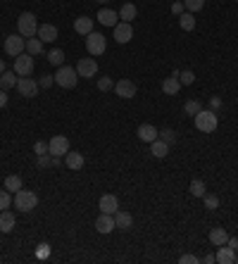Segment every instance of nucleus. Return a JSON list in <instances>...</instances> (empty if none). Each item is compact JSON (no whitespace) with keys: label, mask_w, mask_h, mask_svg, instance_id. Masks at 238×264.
Returning a JSON list of instances; mask_svg holds the SVG:
<instances>
[{"label":"nucleus","mask_w":238,"mask_h":264,"mask_svg":"<svg viewBox=\"0 0 238 264\" xmlns=\"http://www.w3.org/2000/svg\"><path fill=\"white\" fill-rule=\"evenodd\" d=\"M36 36H38L43 43H53V41H57V29H55L53 24H41Z\"/></svg>","instance_id":"nucleus-16"},{"label":"nucleus","mask_w":238,"mask_h":264,"mask_svg":"<svg viewBox=\"0 0 238 264\" xmlns=\"http://www.w3.org/2000/svg\"><path fill=\"white\" fill-rule=\"evenodd\" d=\"M48 62L55 67H62V62H65V53L60 50V48H53L50 53H48Z\"/></svg>","instance_id":"nucleus-32"},{"label":"nucleus","mask_w":238,"mask_h":264,"mask_svg":"<svg viewBox=\"0 0 238 264\" xmlns=\"http://www.w3.org/2000/svg\"><path fill=\"white\" fill-rule=\"evenodd\" d=\"M98 22L103 24V26H117V19H119V14L115 10H98V17H96Z\"/></svg>","instance_id":"nucleus-20"},{"label":"nucleus","mask_w":238,"mask_h":264,"mask_svg":"<svg viewBox=\"0 0 238 264\" xmlns=\"http://www.w3.org/2000/svg\"><path fill=\"white\" fill-rule=\"evenodd\" d=\"M179 24H181V29H184V31H193V29H195V14H193V12H184V14H179Z\"/></svg>","instance_id":"nucleus-29"},{"label":"nucleus","mask_w":238,"mask_h":264,"mask_svg":"<svg viewBox=\"0 0 238 264\" xmlns=\"http://www.w3.org/2000/svg\"><path fill=\"white\" fill-rule=\"evenodd\" d=\"M53 77H55V84L60 88H74L76 81H79V74H76L74 67H60L57 74H53Z\"/></svg>","instance_id":"nucleus-4"},{"label":"nucleus","mask_w":238,"mask_h":264,"mask_svg":"<svg viewBox=\"0 0 238 264\" xmlns=\"http://www.w3.org/2000/svg\"><path fill=\"white\" fill-rule=\"evenodd\" d=\"M53 84H55V77H43L41 81H38V86L41 88H50Z\"/></svg>","instance_id":"nucleus-44"},{"label":"nucleus","mask_w":238,"mask_h":264,"mask_svg":"<svg viewBox=\"0 0 238 264\" xmlns=\"http://www.w3.org/2000/svg\"><path fill=\"white\" fill-rule=\"evenodd\" d=\"M162 90H164V95H176V93L181 90V81H179V72H172V77H169V79H164Z\"/></svg>","instance_id":"nucleus-15"},{"label":"nucleus","mask_w":238,"mask_h":264,"mask_svg":"<svg viewBox=\"0 0 238 264\" xmlns=\"http://www.w3.org/2000/svg\"><path fill=\"white\" fill-rule=\"evenodd\" d=\"M26 53H29V55H41V53H43V41H41L38 36L26 38Z\"/></svg>","instance_id":"nucleus-28"},{"label":"nucleus","mask_w":238,"mask_h":264,"mask_svg":"<svg viewBox=\"0 0 238 264\" xmlns=\"http://www.w3.org/2000/svg\"><path fill=\"white\" fill-rule=\"evenodd\" d=\"M131 38H133V26L129 22H117V26H115V41L119 45H124L129 43Z\"/></svg>","instance_id":"nucleus-12"},{"label":"nucleus","mask_w":238,"mask_h":264,"mask_svg":"<svg viewBox=\"0 0 238 264\" xmlns=\"http://www.w3.org/2000/svg\"><path fill=\"white\" fill-rule=\"evenodd\" d=\"M210 107H212V110H219V107H222V98H217V95H215V98H212V100H210Z\"/></svg>","instance_id":"nucleus-47"},{"label":"nucleus","mask_w":238,"mask_h":264,"mask_svg":"<svg viewBox=\"0 0 238 264\" xmlns=\"http://www.w3.org/2000/svg\"><path fill=\"white\" fill-rule=\"evenodd\" d=\"M5 72H7V69H5V62L0 60V74H5Z\"/></svg>","instance_id":"nucleus-50"},{"label":"nucleus","mask_w":238,"mask_h":264,"mask_svg":"<svg viewBox=\"0 0 238 264\" xmlns=\"http://www.w3.org/2000/svg\"><path fill=\"white\" fill-rule=\"evenodd\" d=\"M138 17V10H136V5L133 2H126V5H121V10H119V19H124V22H133Z\"/></svg>","instance_id":"nucleus-25"},{"label":"nucleus","mask_w":238,"mask_h":264,"mask_svg":"<svg viewBox=\"0 0 238 264\" xmlns=\"http://www.w3.org/2000/svg\"><path fill=\"white\" fill-rule=\"evenodd\" d=\"M36 165H38V169H45V167H53V155H50V153L38 155V160H36Z\"/></svg>","instance_id":"nucleus-38"},{"label":"nucleus","mask_w":238,"mask_h":264,"mask_svg":"<svg viewBox=\"0 0 238 264\" xmlns=\"http://www.w3.org/2000/svg\"><path fill=\"white\" fill-rule=\"evenodd\" d=\"M188 190H191V195H195V198H203L207 190H205V181H200V178H193L191 181V186H188Z\"/></svg>","instance_id":"nucleus-31"},{"label":"nucleus","mask_w":238,"mask_h":264,"mask_svg":"<svg viewBox=\"0 0 238 264\" xmlns=\"http://www.w3.org/2000/svg\"><path fill=\"white\" fill-rule=\"evenodd\" d=\"M150 153L157 157V160H162V157H167L169 155V143H164L162 138H155L150 143Z\"/></svg>","instance_id":"nucleus-24"},{"label":"nucleus","mask_w":238,"mask_h":264,"mask_svg":"<svg viewBox=\"0 0 238 264\" xmlns=\"http://www.w3.org/2000/svg\"><path fill=\"white\" fill-rule=\"evenodd\" d=\"M10 205H12L10 190H7V188H2V190H0V212H2V209H7Z\"/></svg>","instance_id":"nucleus-37"},{"label":"nucleus","mask_w":238,"mask_h":264,"mask_svg":"<svg viewBox=\"0 0 238 264\" xmlns=\"http://www.w3.org/2000/svg\"><path fill=\"white\" fill-rule=\"evenodd\" d=\"M48 255H50V245H48V243H41V245H38V250H36V257L45 260Z\"/></svg>","instance_id":"nucleus-41"},{"label":"nucleus","mask_w":238,"mask_h":264,"mask_svg":"<svg viewBox=\"0 0 238 264\" xmlns=\"http://www.w3.org/2000/svg\"><path fill=\"white\" fill-rule=\"evenodd\" d=\"M207 238H210V243H212V245H215V248H219V245H224V243H227L229 233L224 231V229H212V231H210V236H207Z\"/></svg>","instance_id":"nucleus-27"},{"label":"nucleus","mask_w":238,"mask_h":264,"mask_svg":"<svg viewBox=\"0 0 238 264\" xmlns=\"http://www.w3.org/2000/svg\"><path fill=\"white\" fill-rule=\"evenodd\" d=\"M96 229H98V233H112L115 229H117L115 214H105V212H100V217L96 219Z\"/></svg>","instance_id":"nucleus-13"},{"label":"nucleus","mask_w":238,"mask_h":264,"mask_svg":"<svg viewBox=\"0 0 238 264\" xmlns=\"http://www.w3.org/2000/svg\"><path fill=\"white\" fill-rule=\"evenodd\" d=\"M200 110H203L200 100H186V105H184V112H186V114H191V117H195V114H198Z\"/></svg>","instance_id":"nucleus-33"},{"label":"nucleus","mask_w":238,"mask_h":264,"mask_svg":"<svg viewBox=\"0 0 238 264\" xmlns=\"http://www.w3.org/2000/svg\"><path fill=\"white\" fill-rule=\"evenodd\" d=\"M217 124H219V119H217V112L215 110H200L198 114H195V129L203 133H215Z\"/></svg>","instance_id":"nucleus-1"},{"label":"nucleus","mask_w":238,"mask_h":264,"mask_svg":"<svg viewBox=\"0 0 238 264\" xmlns=\"http://www.w3.org/2000/svg\"><path fill=\"white\" fill-rule=\"evenodd\" d=\"M84 162H86V160H84V155L81 153H72V150H69V153L65 155V165L69 167L72 172H79V169L84 167Z\"/></svg>","instance_id":"nucleus-22"},{"label":"nucleus","mask_w":238,"mask_h":264,"mask_svg":"<svg viewBox=\"0 0 238 264\" xmlns=\"http://www.w3.org/2000/svg\"><path fill=\"white\" fill-rule=\"evenodd\" d=\"M86 50H88V53H91L93 57L103 55V53L108 50V41H105V36H103V33L91 31V33L86 36Z\"/></svg>","instance_id":"nucleus-5"},{"label":"nucleus","mask_w":238,"mask_h":264,"mask_svg":"<svg viewBox=\"0 0 238 264\" xmlns=\"http://www.w3.org/2000/svg\"><path fill=\"white\" fill-rule=\"evenodd\" d=\"M179 262H181V264H198V262H200V260H198L195 255H184V257H181Z\"/></svg>","instance_id":"nucleus-43"},{"label":"nucleus","mask_w":238,"mask_h":264,"mask_svg":"<svg viewBox=\"0 0 238 264\" xmlns=\"http://www.w3.org/2000/svg\"><path fill=\"white\" fill-rule=\"evenodd\" d=\"M5 105H7V90H2V88H0V110H2Z\"/></svg>","instance_id":"nucleus-48"},{"label":"nucleus","mask_w":238,"mask_h":264,"mask_svg":"<svg viewBox=\"0 0 238 264\" xmlns=\"http://www.w3.org/2000/svg\"><path fill=\"white\" fill-rule=\"evenodd\" d=\"M98 2H110V0H98Z\"/></svg>","instance_id":"nucleus-51"},{"label":"nucleus","mask_w":238,"mask_h":264,"mask_svg":"<svg viewBox=\"0 0 238 264\" xmlns=\"http://www.w3.org/2000/svg\"><path fill=\"white\" fill-rule=\"evenodd\" d=\"M24 50H26V38H24L22 33H12V36L5 38V53L10 57L22 55Z\"/></svg>","instance_id":"nucleus-6"},{"label":"nucleus","mask_w":238,"mask_h":264,"mask_svg":"<svg viewBox=\"0 0 238 264\" xmlns=\"http://www.w3.org/2000/svg\"><path fill=\"white\" fill-rule=\"evenodd\" d=\"M98 88L103 90V93H108V90H112L115 88V81L110 77H100V81H98Z\"/></svg>","instance_id":"nucleus-40"},{"label":"nucleus","mask_w":238,"mask_h":264,"mask_svg":"<svg viewBox=\"0 0 238 264\" xmlns=\"http://www.w3.org/2000/svg\"><path fill=\"white\" fill-rule=\"evenodd\" d=\"M115 221H117L119 231H129L131 224H133V217H131L129 212H124V209H117V212H115Z\"/></svg>","instance_id":"nucleus-21"},{"label":"nucleus","mask_w":238,"mask_h":264,"mask_svg":"<svg viewBox=\"0 0 238 264\" xmlns=\"http://www.w3.org/2000/svg\"><path fill=\"white\" fill-rule=\"evenodd\" d=\"M17 81H19V77H17V72H14V69H12V72H5V74H0V88H2V90L14 88V86H17Z\"/></svg>","instance_id":"nucleus-26"},{"label":"nucleus","mask_w":238,"mask_h":264,"mask_svg":"<svg viewBox=\"0 0 238 264\" xmlns=\"http://www.w3.org/2000/svg\"><path fill=\"white\" fill-rule=\"evenodd\" d=\"M203 262H205V264H215V262H217V255H215V253L207 255V257H203Z\"/></svg>","instance_id":"nucleus-49"},{"label":"nucleus","mask_w":238,"mask_h":264,"mask_svg":"<svg viewBox=\"0 0 238 264\" xmlns=\"http://www.w3.org/2000/svg\"><path fill=\"white\" fill-rule=\"evenodd\" d=\"M98 207H100V212H105V214H115V212L119 209L117 195H112V193H105V195H100V202H98Z\"/></svg>","instance_id":"nucleus-14"},{"label":"nucleus","mask_w":238,"mask_h":264,"mask_svg":"<svg viewBox=\"0 0 238 264\" xmlns=\"http://www.w3.org/2000/svg\"><path fill=\"white\" fill-rule=\"evenodd\" d=\"M48 153L53 157H62V155L69 153V138L67 136H53L50 143H48Z\"/></svg>","instance_id":"nucleus-9"},{"label":"nucleus","mask_w":238,"mask_h":264,"mask_svg":"<svg viewBox=\"0 0 238 264\" xmlns=\"http://www.w3.org/2000/svg\"><path fill=\"white\" fill-rule=\"evenodd\" d=\"M0 233H2V231H0Z\"/></svg>","instance_id":"nucleus-53"},{"label":"nucleus","mask_w":238,"mask_h":264,"mask_svg":"<svg viewBox=\"0 0 238 264\" xmlns=\"http://www.w3.org/2000/svg\"><path fill=\"white\" fill-rule=\"evenodd\" d=\"M224 245H229L231 250H238V238H234V236H229V238H227V243H224Z\"/></svg>","instance_id":"nucleus-46"},{"label":"nucleus","mask_w":238,"mask_h":264,"mask_svg":"<svg viewBox=\"0 0 238 264\" xmlns=\"http://www.w3.org/2000/svg\"><path fill=\"white\" fill-rule=\"evenodd\" d=\"M14 224H17L14 214H12V212H7V209H2V212H0V231L10 233L12 229H14Z\"/></svg>","instance_id":"nucleus-23"},{"label":"nucleus","mask_w":238,"mask_h":264,"mask_svg":"<svg viewBox=\"0 0 238 264\" xmlns=\"http://www.w3.org/2000/svg\"><path fill=\"white\" fill-rule=\"evenodd\" d=\"M112 90L117 93L119 98H126V100H129V98H133V95H136V90H138V88H136V84H133L131 79H119Z\"/></svg>","instance_id":"nucleus-10"},{"label":"nucleus","mask_w":238,"mask_h":264,"mask_svg":"<svg viewBox=\"0 0 238 264\" xmlns=\"http://www.w3.org/2000/svg\"><path fill=\"white\" fill-rule=\"evenodd\" d=\"M14 207L22 209V212H31V209H36V205H38V195L33 193V190H17L14 193Z\"/></svg>","instance_id":"nucleus-2"},{"label":"nucleus","mask_w":238,"mask_h":264,"mask_svg":"<svg viewBox=\"0 0 238 264\" xmlns=\"http://www.w3.org/2000/svg\"><path fill=\"white\" fill-rule=\"evenodd\" d=\"M217 262L219 264H234L236 262V250H231L229 245H219V250H217Z\"/></svg>","instance_id":"nucleus-19"},{"label":"nucleus","mask_w":238,"mask_h":264,"mask_svg":"<svg viewBox=\"0 0 238 264\" xmlns=\"http://www.w3.org/2000/svg\"><path fill=\"white\" fill-rule=\"evenodd\" d=\"M179 81H181V86H191L195 81V74L188 72V69H186V72H179Z\"/></svg>","instance_id":"nucleus-39"},{"label":"nucleus","mask_w":238,"mask_h":264,"mask_svg":"<svg viewBox=\"0 0 238 264\" xmlns=\"http://www.w3.org/2000/svg\"><path fill=\"white\" fill-rule=\"evenodd\" d=\"M33 153H36V155H45V153H48V143H43V141H36V145H33Z\"/></svg>","instance_id":"nucleus-42"},{"label":"nucleus","mask_w":238,"mask_h":264,"mask_svg":"<svg viewBox=\"0 0 238 264\" xmlns=\"http://www.w3.org/2000/svg\"><path fill=\"white\" fill-rule=\"evenodd\" d=\"M203 205H205V209H212V212H215V209L219 207V198L212 195V193H205V195H203Z\"/></svg>","instance_id":"nucleus-35"},{"label":"nucleus","mask_w":238,"mask_h":264,"mask_svg":"<svg viewBox=\"0 0 238 264\" xmlns=\"http://www.w3.org/2000/svg\"><path fill=\"white\" fill-rule=\"evenodd\" d=\"M76 74L81 79H93L98 74V62L93 57H81L76 62Z\"/></svg>","instance_id":"nucleus-7"},{"label":"nucleus","mask_w":238,"mask_h":264,"mask_svg":"<svg viewBox=\"0 0 238 264\" xmlns=\"http://www.w3.org/2000/svg\"><path fill=\"white\" fill-rule=\"evenodd\" d=\"M157 138H162L164 143H169V145H172V143H176V131H174V129H162Z\"/></svg>","instance_id":"nucleus-36"},{"label":"nucleus","mask_w":238,"mask_h":264,"mask_svg":"<svg viewBox=\"0 0 238 264\" xmlns=\"http://www.w3.org/2000/svg\"><path fill=\"white\" fill-rule=\"evenodd\" d=\"M14 72H17V77H31L33 72V55H17L14 57Z\"/></svg>","instance_id":"nucleus-8"},{"label":"nucleus","mask_w":238,"mask_h":264,"mask_svg":"<svg viewBox=\"0 0 238 264\" xmlns=\"http://www.w3.org/2000/svg\"><path fill=\"white\" fill-rule=\"evenodd\" d=\"M236 262H238V255H236Z\"/></svg>","instance_id":"nucleus-52"},{"label":"nucleus","mask_w":238,"mask_h":264,"mask_svg":"<svg viewBox=\"0 0 238 264\" xmlns=\"http://www.w3.org/2000/svg\"><path fill=\"white\" fill-rule=\"evenodd\" d=\"M17 90L22 93L24 98H33L36 93H38V81H33V79H29V77H19V81H17Z\"/></svg>","instance_id":"nucleus-11"},{"label":"nucleus","mask_w":238,"mask_h":264,"mask_svg":"<svg viewBox=\"0 0 238 264\" xmlns=\"http://www.w3.org/2000/svg\"><path fill=\"white\" fill-rule=\"evenodd\" d=\"M5 188L10 190V193H17V190H22L24 188V183H22V178L17 174H10L7 178H5Z\"/></svg>","instance_id":"nucleus-30"},{"label":"nucleus","mask_w":238,"mask_h":264,"mask_svg":"<svg viewBox=\"0 0 238 264\" xmlns=\"http://www.w3.org/2000/svg\"><path fill=\"white\" fill-rule=\"evenodd\" d=\"M74 31L81 33V36H88V33L93 31V19H91V17H86V14L76 17V19H74Z\"/></svg>","instance_id":"nucleus-18"},{"label":"nucleus","mask_w":238,"mask_h":264,"mask_svg":"<svg viewBox=\"0 0 238 264\" xmlns=\"http://www.w3.org/2000/svg\"><path fill=\"white\" fill-rule=\"evenodd\" d=\"M172 12H174V14H184V12H186L184 2H174V5H172Z\"/></svg>","instance_id":"nucleus-45"},{"label":"nucleus","mask_w":238,"mask_h":264,"mask_svg":"<svg viewBox=\"0 0 238 264\" xmlns=\"http://www.w3.org/2000/svg\"><path fill=\"white\" fill-rule=\"evenodd\" d=\"M184 7H186V12H200L203 7H205V0H184Z\"/></svg>","instance_id":"nucleus-34"},{"label":"nucleus","mask_w":238,"mask_h":264,"mask_svg":"<svg viewBox=\"0 0 238 264\" xmlns=\"http://www.w3.org/2000/svg\"><path fill=\"white\" fill-rule=\"evenodd\" d=\"M17 29H19V33H22L24 38H33L36 31H38L36 14H31V12H22V14H19V19H17Z\"/></svg>","instance_id":"nucleus-3"},{"label":"nucleus","mask_w":238,"mask_h":264,"mask_svg":"<svg viewBox=\"0 0 238 264\" xmlns=\"http://www.w3.org/2000/svg\"><path fill=\"white\" fill-rule=\"evenodd\" d=\"M157 136H160V131L152 124H141L138 126V141H143V143H152Z\"/></svg>","instance_id":"nucleus-17"}]
</instances>
